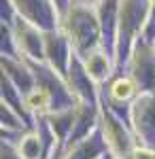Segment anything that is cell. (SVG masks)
I'll return each instance as SVG.
<instances>
[{
	"instance_id": "1",
	"label": "cell",
	"mask_w": 155,
	"mask_h": 159,
	"mask_svg": "<svg viewBox=\"0 0 155 159\" xmlns=\"http://www.w3.org/2000/svg\"><path fill=\"white\" fill-rule=\"evenodd\" d=\"M83 61V68L87 70L89 79L94 81L96 85H102L110 79L113 70L117 68L115 66V55L104 47V45H98L94 49H89L87 53L79 55Z\"/></svg>"
},
{
	"instance_id": "2",
	"label": "cell",
	"mask_w": 155,
	"mask_h": 159,
	"mask_svg": "<svg viewBox=\"0 0 155 159\" xmlns=\"http://www.w3.org/2000/svg\"><path fill=\"white\" fill-rule=\"evenodd\" d=\"M140 93V87L136 83V79L132 74H121L117 79H113L106 87V104L110 108L128 104Z\"/></svg>"
},
{
	"instance_id": "3",
	"label": "cell",
	"mask_w": 155,
	"mask_h": 159,
	"mask_svg": "<svg viewBox=\"0 0 155 159\" xmlns=\"http://www.w3.org/2000/svg\"><path fill=\"white\" fill-rule=\"evenodd\" d=\"M7 142L15 148V153L21 159H40V151H43V136L36 127L26 129L24 134H19L17 140H9Z\"/></svg>"
}]
</instances>
